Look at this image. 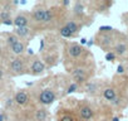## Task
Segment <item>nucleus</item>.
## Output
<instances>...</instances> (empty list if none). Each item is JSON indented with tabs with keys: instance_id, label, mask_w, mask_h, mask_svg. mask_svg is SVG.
<instances>
[{
	"instance_id": "nucleus-18",
	"label": "nucleus",
	"mask_w": 128,
	"mask_h": 121,
	"mask_svg": "<svg viewBox=\"0 0 128 121\" xmlns=\"http://www.w3.org/2000/svg\"><path fill=\"white\" fill-rule=\"evenodd\" d=\"M59 33H60V35H62V37H64V38H72V37H74V34H73V33H72V32L66 27V25L60 28Z\"/></svg>"
},
{
	"instance_id": "nucleus-7",
	"label": "nucleus",
	"mask_w": 128,
	"mask_h": 121,
	"mask_svg": "<svg viewBox=\"0 0 128 121\" xmlns=\"http://www.w3.org/2000/svg\"><path fill=\"white\" fill-rule=\"evenodd\" d=\"M14 101H15L18 105H20V106L26 105L28 101H29V96H28V93L25 92V90H20V91H18L16 95H15V97H14Z\"/></svg>"
},
{
	"instance_id": "nucleus-8",
	"label": "nucleus",
	"mask_w": 128,
	"mask_h": 121,
	"mask_svg": "<svg viewBox=\"0 0 128 121\" xmlns=\"http://www.w3.org/2000/svg\"><path fill=\"white\" fill-rule=\"evenodd\" d=\"M29 24V18L25 14H18L14 19V25L15 28H23V27H28Z\"/></svg>"
},
{
	"instance_id": "nucleus-3",
	"label": "nucleus",
	"mask_w": 128,
	"mask_h": 121,
	"mask_svg": "<svg viewBox=\"0 0 128 121\" xmlns=\"http://www.w3.org/2000/svg\"><path fill=\"white\" fill-rule=\"evenodd\" d=\"M29 71H30V73H32V75L38 76V75H40V73H43V72L45 71V65L42 62L40 59L35 58V59H33V60H32L30 67H29Z\"/></svg>"
},
{
	"instance_id": "nucleus-32",
	"label": "nucleus",
	"mask_w": 128,
	"mask_h": 121,
	"mask_svg": "<svg viewBox=\"0 0 128 121\" xmlns=\"http://www.w3.org/2000/svg\"><path fill=\"white\" fill-rule=\"evenodd\" d=\"M112 121H119V118H118V117H113Z\"/></svg>"
},
{
	"instance_id": "nucleus-11",
	"label": "nucleus",
	"mask_w": 128,
	"mask_h": 121,
	"mask_svg": "<svg viewBox=\"0 0 128 121\" xmlns=\"http://www.w3.org/2000/svg\"><path fill=\"white\" fill-rule=\"evenodd\" d=\"M102 95H103L104 100L112 102V101L117 97V91H116V88H113V87H106V88L103 90Z\"/></svg>"
},
{
	"instance_id": "nucleus-33",
	"label": "nucleus",
	"mask_w": 128,
	"mask_h": 121,
	"mask_svg": "<svg viewBox=\"0 0 128 121\" xmlns=\"http://www.w3.org/2000/svg\"><path fill=\"white\" fill-rule=\"evenodd\" d=\"M28 53L29 54H33V49H28Z\"/></svg>"
},
{
	"instance_id": "nucleus-5",
	"label": "nucleus",
	"mask_w": 128,
	"mask_h": 121,
	"mask_svg": "<svg viewBox=\"0 0 128 121\" xmlns=\"http://www.w3.org/2000/svg\"><path fill=\"white\" fill-rule=\"evenodd\" d=\"M72 76H73V78L76 80V83H77L78 86L82 85V83H84L86 80H87V73H86V71H84L83 68H77V70H74L73 73H72Z\"/></svg>"
},
{
	"instance_id": "nucleus-19",
	"label": "nucleus",
	"mask_w": 128,
	"mask_h": 121,
	"mask_svg": "<svg viewBox=\"0 0 128 121\" xmlns=\"http://www.w3.org/2000/svg\"><path fill=\"white\" fill-rule=\"evenodd\" d=\"M97 88H98L97 83H94V82H92V81L86 83V91L89 92V93H94V92L97 91Z\"/></svg>"
},
{
	"instance_id": "nucleus-21",
	"label": "nucleus",
	"mask_w": 128,
	"mask_h": 121,
	"mask_svg": "<svg viewBox=\"0 0 128 121\" xmlns=\"http://www.w3.org/2000/svg\"><path fill=\"white\" fill-rule=\"evenodd\" d=\"M19 40V38L15 35V34H8V38H6V43L12 47L13 44H15L16 42Z\"/></svg>"
},
{
	"instance_id": "nucleus-27",
	"label": "nucleus",
	"mask_w": 128,
	"mask_h": 121,
	"mask_svg": "<svg viewBox=\"0 0 128 121\" xmlns=\"http://www.w3.org/2000/svg\"><path fill=\"white\" fill-rule=\"evenodd\" d=\"M13 103H14V100L13 98H10V100H8V102H6V108H12L13 107Z\"/></svg>"
},
{
	"instance_id": "nucleus-6",
	"label": "nucleus",
	"mask_w": 128,
	"mask_h": 121,
	"mask_svg": "<svg viewBox=\"0 0 128 121\" xmlns=\"http://www.w3.org/2000/svg\"><path fill=\"white\" fill-rule=\"evenodd\" d=\"M82 53H83V48H82L79 44L72 43V44L68 45V54H69L72 58H78V57L82 55Z\"/></svg>"
},
{
	"instance_id": "nucleus-4",
	"label": "nucleus",
	"mask_w": 128,
	"mask_h": 121,
	"mask_svg": "<svg viewBox=\"0 0 128 121\" xmlns=\"http://www.w3.org/2000/svg\"><path fill=\"white\" fill-rule=\"evenodd\" d=\"M97 43L102 48H108V47H110L114 43V39H113L110 32L109 33H102V34L99 33V38H98V42Z\"/></svg>"
},
{
	"instance_id": "nucleus-12",
	"label": "nucleus",
	"mask_w": 128,
	"mask_h": 121,
	"mask_svg": "<svg viewBox=\"0 0 128 121\" xmlns=\"http://www.w3.org/2000/svg\"><path fill=\"white\" fill-rule=\"evenodd\" d=\"M79 113H80V117L83 120H86V121H88V120H90L93 117V110L89 106H87V105H84V106L80 107Z\"/></svg>"
},
{
	"instance_id": "nucleus-28",
	"label": "nucleus",
	"mask_w": 128,
	"mask_h": 121,
	"mask_svg": "<svg viewBox=\"0 0 128 121\" xmlns=\"http://www.w3.org/2000/svg\"><path fill=\"white\" fill-rule=\"evenodd\" d=\"M60 121H73V118H72L70 116H66V117H63Z\"/></svg>"
},
{
	"instance_id": "nucleus-23",
	"label": "nucleus",
	"mask_w": 128,
	"mask_h": 121,
	"mask_svg": "<svg viewBox=\"0 0 128 121\" xmlns=\"http://www.w3.org/2000/svg\"><path fill=\"white\" fill-rule=\"evenodd\" d=\"M78 85L76 83V82H73V83H70L69 86H68V88H67V93H73V92H76V91H78Z\"/></svg>"
},
{
	"instance_id": "nucleus-15",
	"label": "nucleus",
	"mask_w": 128,
	"mask_h": 121,
	"mask_svg": "<svg viewBox=\"0 0 128 121\" xmlns=\"http://www.w3.org/2000/svg\"><path fill=\"white\" fill-rule=\"evenodd\" d=\"M66 27H67V28H68L74 35L79 32V25H78V23H76L74 20H69V22L66 24Z\"/></svg>"
},
{
	"instance_id": "nucleus-16",
	"label": "nucleus",
	"mask_w": 128,
	"mask_h": 121,
	"mask_svg": "<svg viewBox=\"0 0 128 121\" xmlns=\"http://www.w3.org/2000/svg\"><path fill=\"white\" fill-rule=\"evenodd\" d=\"M46 117H48V112H46L45 108H39V110L36 111V113H35L36 121H45Z\"/></svg>"
},
{
	"instance_id": "nucleus-34",
	"label": "nucleus",
	"mask_w": 128,
	"mask_h": 121,
	"mask_svg": "<svg viewBox=\"0 0 128 121\" xmlns=\"http://www.w3.org/2000/svg\"><path fill=\"white\" fill-rule=\"evenodd\" d=\"M127 62H128V60H127Z\"/></svg>"
},
{
	"instance_id": "nucleus-22",
	"label": "nucleus",
	"mask_w": 128,
	"mask_h": 121,
	"mask_svg": "<svg viewBox=\"0 0 128 121\" xmlns=\"http://www.w3.org/2000/svg\"><path fill=\"white\" fill-rule=\"evenodd\" d=\"M53 19V12L50 9H45V14H44V22L43 23H49Z\"/></svg>"
},
{
	"instance_id": "nucleus-24",
	"label": "nucleus",
	"mask_w": 128,
	"mask_h": 121,
	"mask_svg": "<svg viewBox=\"0 0 128 121\" xmlns=\"http://www.w3.org/2000/svg\"><path fill=\"white\" fill-rule=\"evenodd\" d=\"M116 54H114V52H108V53H106V60H108V62H113V60H116Z\"/></svg>"
},
{
	"instance_id": "nucleus-2",
	"label": "nucleus",
	"mask_w": 128,
	"mask_h": 121,
	"mask_svg": "<svg viewBox=\"0 0 128 121\" xmlns=\"http://www.w3.org/2000/svg\"><path fill=\"white\" fill-rule=\"evenodd\" d=\"M54 100H55V93H54V91L50 90V88L43 90L42 93L39 95V98H38V101H39L42 105H44V106L52 105V103L54 102Z\"/></svg>"
},
{
	"instance_id": "nucleus-29",
	"label": "nucleus",
	"mask_w": 128,
	"mask_h": 121,
	"mask_svg": "<svg viewBox=\"0 0 128 121\" xmlns=\"http://www.w3.org/2000/svg\"><path fill=\"white\" fill-rule=\"evenodd\" d=\"M0 121H5V113L0 112Z\"/></svg>"
},
{
	"instance_id": "nucleus-13",
	"label": "nucleus",
	"mask_w": 128,
	"mask_h": 121,
	"mask_svg": "<svg viewBox=\"0 0 128 121\" xmlns=\"http://www.w3.org/2000/svg\"><path fill=\"white\" fill-rule=\"evenodd\" d=\"M44 14H45V9H43V8L35 9L33 12V19L38 23H43L44 22Z\"/></svg>"
},
{
	"instance_id": "nucleus-30",
	"label": "nucleus",
	"mask_w": 128,
	"mask_h": 121,
	"mask_svg": "<svg viewBox=\"0 0 128 121\" xmlns=\"http://www.w3.org/2000/svg\"><path fill=\"white\" fill-rule=\"evenodd\" d=\"M3 78V71H2V68H0V80Z\"/></svg>"
},
{
	"instance_id": "nucleus-31",
	"label": "nucleus",
	"mask_w": 128,
	"mask_h": 121,
	"mask_svg": "<svg viewBox=\"0 0 128 121\" xmlns=\"http://www.w3.org/2000/svg\"><path fill=\"white\" fill-rule=\"evenodd\" d=\"M63 5H66V7L69 5V2H63Z\"/></svg>"
},
{
	"instance_id": "nucleus-9",
	"label": "nucleus",
	"mask_w": 128,
	"mask_h": 121,
	"mask_svg": "<svg viewBox=\"0 0 128 121\" xmlns=\"http://www.w3.org/2000/svg\"><path fill=\"white\" fill-rule=\"evenodd\" d=\"M128 50V44L126 42H118L113 47V52L116 55H124Z\"/></svg>"
},
{
	"instance_id": "nucleus-17",
	"label": "nucleus",
	"mask_w": 128,
	"mask_h": 121,
	"mask_svg": "<svg viewBox=\"0 0 128 121\" xmlns=\"http://www.w3.org/2000/svg\"><path fill=\"white\" fill-rule=\"evenodd\" d=\"M73 13H74L77 17H80V15H83V13H84V7H83V4H82V3H79V2H77V3L74 4Z\"/></svg>"
},
{
	"instance_id": "nucleus-14",
	"label": "nucleus",
	"mask_w": 128,
	"mask_h": 121,
	"mask_svg": "<svg viewBox=\"0 0 128 121\" xmlns=\"http://www.w3.org/2000/svg\"><path fill=\"white\" fill-rule=\"evenodd\" d=\"M30 33V29L28 28V27H23V28H15V30H14V34L19 38H25L28 34Z\"/></svg>"
},
{
	"instance_id": "nucleus-25",
	"label": "nucleus",
	"mask_w": 128,
	"mask_h": 121,
	"mask_svg": "<svg viewBox=\"0 0 128 121\" xmlns=\"http://www.w3.org/2000/svg\"><path fill=\"white\" fill-rule=\"evenodd\" d=\"M124 71H126V70H124V66H123V65H119L118 68H117V73H118V75H123Z\"/></svg>"
},
{
	"instance_id": "nucleus-1",
	"label": "nucleus",
	"mask_w": 128,
	"mask_h": 121,
	"mask_svg": "<svg viewBox=\"0 0 128 121\" xmlns=\"http://www.w3.org/2000/svg\"><path fill=\"white\" fill-rule=\"evenodd\" d=\"M10 71L13 75H24L26 71V65L25 59L23 58H15L10 63Z\"/></svg>"
},
{
	"instance_id": "nucleus-20",
	"label": "nucleus",
	"mask_w": 128,
	"mask_h": 121,
	"mask_svg": "<svg viewBox=\"0 0 128 121\" xmlns=\"http://www.w3.org/2000/svg\"><path fill=\"white\" fill-rule=\"evenodd\" d=\"M10 15H12L10 9H9V8H5L2 13H0V19H2V22H4V20H6V19H12Z\"/></svg>"
},
{
	"instance_id": "nucleus-26",
	"label": "nucleus",
	"mask_w": 128,
	"mask_h": 121,
	"mask_svg": "<svg viewBox=\"0 0 128 121\" xmlns=\"http://www.w3.org/2000/svg\"><path fill=\"white\" fill-rule=\"evenodd\" d=\"M3 24H5V25H13L14 24V20L13 19H6V20H4V22H2Z\"/></svg>"
},
{
	"instance_id": "nucleus-10",
	"label": "nucleus",
	"mask_w": 128,
	"mask_h": 121,
	"mask_svg": "<svg viewBox=\"0 0 128 121\" xmlns=\"http://www.w3.org/2000/svg\"><path fill=\"white\" fill-rule=\"evenodd\" d=\"M25 43L23 42V40H18L15 44H13L12 47H10V50H12V53H14V54H16V55H20V54H23L24 53V50H25Z\"/></svg>"
}]
</instances>
